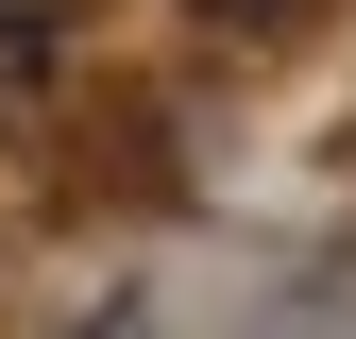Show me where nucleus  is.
<instances>
[{"mask_svg": "<svg viewBox=\"0 0 356 339\" xmlns=\"http://www.w3.org/2000/svg\"><path fill=\"white\" fill-rule=\"evenodd\" d=\"M51 51H68V34H51V17H17V0H0V102H34V85H51Z\"/></svg>", "mask_w": 356, "mask_h": 339, "instance_id": "1", "label": "nucleus"}, {"mask_svg": "<svg viewBox=\"0 0 356 339\" xmlns=\"http://www.w3.org/2000/svg\"><path fill=\"white\" fill-rule=\"evenodd\" d=\"M187 17H220V34H272V17H289V0H187Z\"/></svg>", "mask_w": 356, "mask_h": 339, "instance_id": "2", "label": "nucleus"}, {"mask_svg": "<svg viewBox=\"0 0 356 339\" xmlns=\"http://www.w3.org/2000/svg\"><path fill=\"white\" fill-rule=\"evenodd\" d=\"M85 339H153V322H136V306H119V322H85Z\"/></svg>", "mask_w": 356, "mask_h": 339, "instance_id": "3", "label": "nucleus"}]
</instances>
